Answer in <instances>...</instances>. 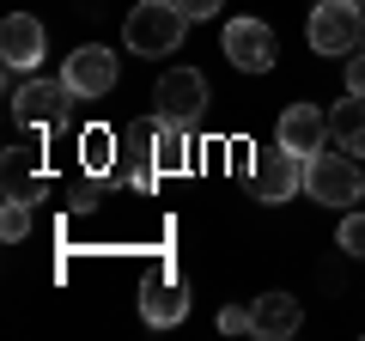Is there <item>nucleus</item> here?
Masks as SVG:
<instances>
[{
  "label": "nucleus",
  "mask_w": 365,
  "mask_h": 341,
  "mask_svg": "<svg viewBox=\"0 0 365 341\" xmlns=\"http://www.w3.org/2000/svg\"><path fill=\"white\" fill-rule=\"evenodd\" d=\"M182 31H189V13H182L177 0H140L128 13V25H122V37H128L134 55H177L182 49Z\"/></svg>",
  "instance_id": "1"
},
{
  "label": "nucleus",
  "mask_w": 365,
  "mask_h": 341,
  "mask_svg": "<svg viewBox=\"0 0 365 341\" xmlns=\"http://www.w3.org/2000/svg\"><path fill=\"white\" fill-rule=\"evenodd\" d=\"M317 55H353L365 49V6L359 0H323L311 6V25H304Z\"/></svg>",
  "instance_id": "2"
},
{
  "label": "nucleus",
  "mask_w": 365,
  "mask_h": 341,
  "mask_svg": "<svg viewBox=\"0 0 365 341\" xmlns=\"http://www.w3.org/2000/svg\"><path fill=\"white\" fill-rule=\"evenodd\" d=\"M365 189L359 177V158L353 153H311L304 158V195L323 201V208H353Z\"/></svg>",
  "instance_id": "3"
},
{
  "label": "nucleus",
  "mask_w": 365,
  "mask_h": 341,
  "mask_svg": "<svg viewBox=\"0 0 365 341\" xmlns=\"http://www.w3.org/2000/svg\"><path fill=\"white\" fill-rule=\"evenodd\" d=\"M304 189V153H292V146H262L256 165H250V195L256 201H292Z\"/></svg>",
  "instance_id": "4"
},
{
  "label": "nucleus",
  "mask_w": 365,
  "mask_h": 341,
  "mask_svg": "<svg viewBox=\"0 0 365 341\" xmlns=\"http://www.w3.org/2000/svg\"><path fill=\"white\" fill-rule=\"evenodd\" d=\"M153 116H158V122H182V128H195V122L207 116V79H201L195 67L165 73V79L153 86Z\"/></svg>",
  "instance_id": "5"
},
{
  "label": "nucleus",
  "mask_w": 365,
  "mask_h": 341,
  "mask_svg": "<svg viewBox=\"0 0 365 341\" xmlns=\"http://www.w3.org/2000/svg\"><path fill=\"white\" fill-rule=\"evenodd\" d=\"M220 49H225V61H232L237 73H268L274 67V31L262 25V19H232L225 37H220Z\"/></svg>",
  "instance_id": "6"
},
{
  "label": "nucleus",
  "mask_w": 365,
  "mask_h": 341,
  "mask_svg": "<svg viewBox=\"0 0 365 341\" xmlns=\"http://www.w3.org/2000/svg\"><path fill=\"white\" fill-rule=\"evenodd\" d=\"M61 79H67V92H73V98H104L110 86H116V55H110L104 43H79V49L67 55Z\"/></svg>",
  "instance_id": "7"
},
{
  "label": "nucleus",
  "mask_w": 365,
  "mask_h": 341,
  "mask_svg": "<svg viewBox=\"0 0 365 341\" xmlns=\"http://www.w3.org/2000/svg\"><path fill=\"white\" fill-rule=\"evenodd\" d=\"M67 79H31V86H19L13 92V116L25 122V128H55L67 110Z\"/></svg>",
  "instance_id": "8"
},
{
  "label": "nucleus",
  "mask_w": 365,
  "mask_h": 341,
  "mask_svg": "<svg viewBox=\"0 0 365 341\" xmlns=\"http://www.w3.org/2000/svg\"><path fill=\"white\" fill-rule=\"evenodd\" d=\"M43 49H49V37H43V25L31 13H13L6 25H0V61L6 67H25L31 73V67L43 61Z\"/></svg>",
  "instance_id": "9"
},
{
  "label": "nucleus",
  "mask_w": 365,
  "mask_h": 341,
  "mask_svg": "<svg viewBox=\"0 0 365 341\" xmlns=\"http://www.w3.org/2000/svg\"><path fill=\"white\" fill-rule=\"evenodd\" d=\"M274 141L280 146H292V153H323V141H329V122H323V110L317 104H287L280 110V128H274Z\"/></svg>",
  "instance_id": "10"
},
{
  "label": "nucleus",
  "mask_w": 365,
  "mask_h": 341,
  "mask_svg": "<svg viewBox=\"0 0 365 341\" xmlns=\"http://www.w3.org/2000/svg\"><path fill=\"white\" fill-rule=\"evenodd\" d=\"M140 317H146L153 329L182 323V317H189V287H177V280H146V292H140Z\"/></svg>",
  "instance_id": "11"
},
{
  "label": "nucleus",
  "mask_w": 365,
  "mask_h": 341,
  "mask_svg": "<svg viewBox=\"0 0 365 341\" xmlns=\"http://www.w3.org/2000/svg\"><path fill=\"white\" fill-rule=\"evenodd\" d=\"M299 323H304V311H299L292 292H262L256 299V335L287 341V335H299Z\"/></svg>",
  "instance_id": "12"
},
{
  "label": "nucleus",
  "mask_w": 365,
  "mask_h": 341,
  "mask_svg": "<svg viewBox=\"0 0 365 341\" xmlns=\"http://www.w3.org/2000/svg\"><path fill=\"white\" fill-rule=\"evenodd\" d=\"M329 134H335L341 153H353V158L365 153V98H359V92H347V104H335V116H329Z\"/></svg>",
  "instance_id": "13"
},
{
  "label": "nucleus",
  "mask_w": 365,
  "mask_h": 341,
  "mask_svg": "<svg viewBox=\"0 0 365 341\" xmlns=\"http://www.w3.org/2000/svg\"><path fill=\"white\" fill-rule=\"evenodd\" d=\"M158 170H189V128L182 122H158Z\"/></svg>",
  "instance_id": "14"
},
{
  "label": "nucleus",
  "mask_w": 365,
  "mask_h": 341,
  "mask_svg": "<svg viewBox=\"0 0 365 341\" xmlns=\"http://www.w3.org/2000/svg\"><path fill=\"white\" fill-rule=\"evenodd\" d=\"M25 232H31V201L6 195V208H0V238H6V244H19Z\"/></svg>",
  "instance_id": "15"
},
{
  "label": "nucleus",
  "mask_w": 365,
  "mask_h": 341,
  "mask_svg": "<svg viewBox=\"0 0 365 341\" xmlns=\"http://www.w3.org/2000/svg\"><path fill=\"white\" fill-rule=\"evenodd\" d=\"M6 195H19V201H37L31 195V153H6Z\"/></svg>",
  "instance_id": "16"
},
{
  "label": "nucleus",
  "mask_w": 365,
  "mask_h": 341,
  "mask_svg": "<svg viewBox=\"0 0 365 341\" xmlns=\"http://www.w3.org/2000/svg\"><path fill=\"white\" fill-rule=\"evenodd\" d=\"M341 250H347V256H365V213H347V220H341V238H335Z\"/></svg>",
  "instance_id": "17"
},
{
  "label": "nucleus",
  "mask_w": 365,
  "mask_h": 341,
  "mask_svg": "<svg viewBox=\"0 0 365 341\" xmlns=\"http://www.w3.org/2000/svg\"><path fill=\"white\" fill-rule=\"evenodd\" d=\"M220 329H225V335H244V329H256V305H225V311H220Z\"/></svg>",
  "instance_id": "18"
},
{
  "label": "nucleus",
  "mask_w": 365,
  "mask_h": 341,
  "mask_svg": "<svg viewBox=\"0 0 365 341\" xmlns=\"http://www.w3.org/2000/svg\"><path fill=\"white\" fill-rule=\"evenodd\" d=\"M79 153H86V158H91L98 170H104V158H110V134H104V128H91L86 141H79Z\"/></svg>",
  "instance_id": "19"
},
{
  "label": "nucleus",
  "mask_w": 365,
  "mask_h": 341,
  "mask_svg": "<svg viewBox=\"0 0 365 341\" xmlns=\"http://www.w3.org/2000/svg\"><path fill=\"white\" fill-rule=\"evenodd\" d=\"M177 6L189 13V25H201V19H213V13H220L225 0H177Z\"/></svg>",
  "instance_id": "20"
},
{
  "label": "nucleus",
  "mask_w": 365,
  "mask_h": 341,
  "mask_svg": "<svg viewBox=\"0 0 365 341\" xmlns=\"http://www.w3.org/2000/svg\"><path fill=\"white\" fill-rule=\"evenodd\" d=\"M347 92L365 98V55H347Z\"/></svg>",
  "instance_id": "21"
},
{
  "label": "nucleus",
  "mask_w": 365,
  "mask_h": 341,
  "mask_svg": "<svg viewBox=\"0 0 365 341\" xmlns=\"http://www.w3.org/2000/svg\"><path fill=\"white\" fill-rule=\"evenodd\" d=\"M359 6H365V0H359Z\"/></svg>",
  "instance_id": "22"
}]
</instances>
